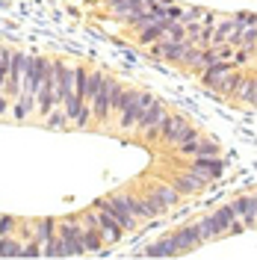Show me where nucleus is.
Wrapping results in <instances>:
<instances>
[{
    "label": "nucleus",
    "mask_w": 257,
    "mask_h": 260,
    "mask_svg": "<svg viewBox=\"0 0 257 260\" xmlns=\"http://www.w3.org/2000/svg\"><path fill=\"white\" fill-rule=\"evenodd\" d=\"M198 136V130L189 127V121H186V115H177V113H169L163 118V127H160V139L163 145H180V142H186V139H192Z\"/></svg>",
    "instance_id": "nucleus-1"
},
{
    "label": "nucleus",
    "mask_w": 257,
    "mask_h": 260,
    "mask_svg": "<svg viewBox=\"0 0 257 260\" xmlns=\"http://www.w3.org/2000/svg\"><path fill=\"white\" fill-rule=\"evenodd\" d=\"M56 234L65 240V251H68V257H80V254H86V245H83V222L80 219L71 216V219L59 222Z\"/></svg>",
    "instance_id": "nucleus-2"
},
{
    "label": "nucleus",
    "mask_w": 257,
    "mask_h": 260,
    "mask_svg": "<svg viewBox=\"0 0 257 260\" xmlns=\"http://www.w3.org/2000/svg\"><path fill=\"white\" fill-rule=\"evenodd\" d=\"M166 115H169L166 104H163V101H154V104L145 110V115L139 118L136 130L142 133L145 139H160V127H163V118H166Z\"/></svg>",
    "instance_id": "nucleus-3"
},
{
    "label": "nucleus",
    "mask_w": 257,
    "mask_h": 260,
    "mask_svg": "<svg viewBox=\"0 0 257 260\" xmlns=\"http://www.w3.org/2000/svg\"><path fill=\"white\" fill-rule=\"evenodd\" d=\"M50 68V59L45 56H33L30 62H27V71H24V80H21V92L24 95H39V89H42V80H45V71Z\"/></svg>",
    "instance_id": "nucleus-4"
},
{
    "label": "nucleus",
    "mask_w": 257,
    "mask_h": 260,
    "mask_svg": "<svg viewBox=\"0 0 257 260\" xmlns=\"http://www.w3.org/2000/svg\"><path fill=\"white\" fill-rule=\"evenodd\" d=\"M95 207H107V210L113 213L115 219L121 222V228L124 231H136V225H139V219L133 216V210L127 207V201H124V195H113V198H98Z\"/></svg>",
    "instance_id": "nucleus-5"
},
{
    "label": "nucleus",
    "mask_w": 257,
    "mask_h": 260,
    "mask_svg": "<svg viewBox=\"0 0 257 260\" xmlns=\"http://www.w3.org/2000/svg\"><path fill=\"white\" fill-rule=\"evenodd\" d=\"M27 62H30V56H27L24 50H12V59H9V77H6V86H3V92H6L9 98L21 95V80H24Z\"/></svg>",
    "instance_id": "nucleus-6"
},
{
    "label": "nucleus",
    "mask_w": 257,
    "mask_h": 260,
    "mask_svg": "<svg viewBox=\"0 0 257 260\" xmlns=\"http://www.w3.org/2000/svg\"><path fill=\"white\" fill-rule=\"evenodd\" d=\"M113 83H115V77H104L101 89H98L95 98H92V118H95L98 124H110V115H113V110H110V92H113Z\"/></svg>",
    "instance_id": "nucleus-7"
},
{
    "label": "nucleus",
    "mask_w": 257,
    "mask_h": 260,
    "mask_svg": "<svg viewBox=\"0 0 257 260\" xmlns=\"http://www.w3.org/2000/svg\"><path fill=\"white\" fill-rule=\"evenodd\" d=\"M169 183H172L180 195H192V192H201V189L210 183V178H207V175H201V172H195V169H186V172L172 175Z\"/></svg>",
    "instance_id": "nucleus-8"
},
{
    "label": "nucleus",
    "mask_w": 257,
    "mask_h": 260,
    "mask_svg": "<svg viewBox=\"0 0 257 260\" xmlns=\"http://www.w3.org/2000/svg\"><path fill=\"white\" fill-rule=\"evenodd\" d=\"M148 201H151L160 213H166L169 207H175L177 201H180V192H177L172 183H154V186L148 189Z\"/></svg>",
    "instance_id": "nucleus-9"
},
{
    "label": "nucleus",
    "mask_w": 257,
    "mask_h": 260,
    "mask_svg": "<svg viewBox=\"0 0 257 260\" xmlns=\"http://www.w3.org/2000/svg\"><path fill=\"white\" fill-rule=\"evenodd\" d=\"M172 240H175V248L180 254H192L198 245H204V237H201V231L198 225H186V228H177L175 234H172Z\"/></svg>",
    "instance_id": "nucleus-10"
},
{
    "label": "nucleus",
    "mask_w": 257,
    "mask_h": 260,
    "mask_svg": "<svg viewBox=\"0 0 257 260\" xmlns=\"http://www.w3.org/2000/svg\"><path fill=\"white\" fill-rule=\"evenodd\" d=\"M95 213H98V222H101V234H104V243H107V245L118 243V240L124 237V228H121V222H118L113 213L107 210V207H95Z\"/></svg>",
    "instance_id": "nucleus-11"
},
{
    "label": "nucleus",
    "mask_w": 257,
    "mask_h": 260,
    "mask_svg": "<svg viewBox=\"0 0 257 260\" xmlns=\"http://www.w3.org/2000/svg\"><path fill=\"white\" fill-rule=\"evenodd\" d=\"M124 201H127V207L133 210V216L139 219V222H148V219H157V216H163L151 201H148V195L145 198H139V195H130V192H124Z\"/></svg>",
    "instance_id": "nucleus-12"
},
{
    "label": "nucleus",
    "mask_w": 257,
    "mask_h": 260,
    "mask_svg": "<svg viewBox=\"0 0 257 260\" xmlns=\"http://www.w3.org/2000/svg\"><path fill=\"white\" fill-rule=\"evenodd\" d=\"M231 204H234V210H237V216L242 219L245 228L257 225V198L254 195H240V198H234Z\"/></svg>",
    "instance_id": "nucleus-13"
},
{
    "label": "nucleus",
    "mask_w": 257,
    "mask_h": 260,
    "mask_svg": "<svg viewBox=\"0 0 257 260\" xmlns=\"http://www.w3.org/2000/svg\"><path fill=\"white\" fill-rule=\"evenodd\" d=\"M210 219H213L216 234H219V240H222V237H228V234H231V225H234L240 216H237V210H234V204H222L216 213H210Z\"/></svg>",
    "instance_id": "nucleus-14"
},
{
    "label": "nucleus",
    "mask_w": 257,
    "mask_h": 260,
    "mask_svg": "<svg viewBox=\"0 0 257 260\" xmlns=\"http://www.w3.org/2000/svg\"><path fill=\"white\" fill-rule=\"evenodd\" d=\"M242 77H245V74H240V71L234 68V71H228L225 77H219V80L213 83L210 92H216V95H222V98H234L237 95V89H240Z\"/></svg>",
    "instance_id": "nucleus-15"
},
{
    "label": "nucleus",
    "mask_w": 257,
    "mask_h": 260,
    "mask_svg": "<svg viewBox=\"0 0 257 260\" xmlns=\"http://www.w3.org/2000/svg\"><path fill=\"white\" fill-rule=\"evenodd\" d=\"M142 257H180V251L175 248V240H172V234H169V237H163V240L148 245L142 251Z\"/></svg>",
    "instance_id": "nucleus-16"
},
{
    "label": "nucleus",
    "mask_w": 257,
    "mask_h": 260,
    "mask_svg": "<svg viewBox=\"0 0 257 260\" xmlns=\"http://www.w3.org/2000/svg\"><path fill=\"white\" fill-rule=\"evenodd\" d=\"M234 68H237V65L228 62V59H213V62H210L204 71H201V83H204V86L210 89V86L219 80V77H225L228 71H234Z\"/></svg>",
    "instance_id": "nucleus-17"
},
{
    "label": "nucleus",
    "mask_w": 257,
    "mask_h": 260,
    "mask_svg": "<svg viewBox=\"0 0 257 260\" xmlns=\"http://www.w3.org/2000/svg\"><path fill=\"white\" fill-rule=\"evenodd\" d=\"M189 169H195V172H201V175H207L210 180H216L219 175H222L225 162L219 160V157H195V160L189 162Z\"/></svg>",
    "instance_id": "nucleus-18"
},
{
    "label": "nucleus",
    "mask_w": 257,
    "mask_h": 260,
    "mask_svg": "<svg viewBox=\"0 0 257 260\" xmlns=\"http://www.w3.org/2000/svg\"><path fill=\"white\" fill-rule=\"evenodd\" d=\"M9 110H12V121H27V118L33 115V110H36V98H33V95H24V92H21V95L15 98V104H12Z\"/></svg>",
    "instance_id": "nucleus-19"
},
{
    "label": "nucleus",
    "mask_w": 257,
    "mask_h": 260,
    "mask_svg": "<svg viewBox=\"0 0 257 260\" xmlns=\"http://www.w3.org/2000/svg\"><path fill=\"white\" fill-rule=\"evenodd\" d=\"M83 245H86V254H101L104 248V234L101 228H92V225H83Z\"/></svg>",
    "instance_id": "nucleus-20"
},
{
    "label": "nucleus",
    "mask_w": 257,
    "mask_h": 260,
    "mask_svg": "<svg viewBox=\"0 0 257 260\" xmlns=\"http://www.w3.org/2000/svg\"><path fill=\"white\" fill-rule=\"evenodd\" d=\"M237 101H242V104H251V107H257V77H242L240 89H237Z\"/></svg>",
    "instance_id": "nucleus-21"
},
{
    "label": "nucleus",
    "mask_w": 257,
    "mask_h": 260,
    "mask_svg": "<svg viewBox=\"0 0 257 260\" xmlns=\"http://www.w3.org/2000/svg\"><path fill=\"white\" fill-rule=\"evenodd\" d=\"M56 225H59V222H56V219H39V222H36V234H33V240H39V243L45 245L50 240V237H56Z\"/></svg>",
    "instance_id": "nucleus-22"
},
{
    "label": "nucleus",
    "mask_w": 257,
    "mask_h": 260,
    "mask_svg": "<svg viewBox=\"0 0 257 260\" xmlns=\"http://www.w3.org/2000/svg\"><path fill=\"white\" fill-rule=\"evenodd\" d=\"M163 36H166V24L163 21H154L145 30H139V45H154V42H160Z\"/></svg>",
    "instance_id": "nucleus-23"
},
{
    "label": "nucleus",
    "mask_w": 257,
    "mask_h": 260,
    "mask_svg": "<svg viewBox=\"0 0 257 260\" xmlns=\"http://www.w3.org/2000/svg\"><path fill=\"white\" fill-rule=\"evenodd\" d=\"M45 257H68V251H65V240L56 234V237H50L48 243H45Z\"/></svg>",
    "instance_id": "nucleus-24"
},
{
    "label": "nucleus",
    "mask_w": 257,
    "mask_h": 260,
    "mask_svg": "<svg viewBox=\"0 0 257 260\" xmlns=\"http://www.w3.org/2000/svg\"><path fill=\"white\" fill-rule=\"evenodd\" d=\"M21 248L24 245L12 240V234L9 237H0V257H21Z\"/></svg>",
    "instance_id": "nucleus-25"
},
{
    "label": "nucleus",
    "mask_w": 257,
    "mask_h": 260,
    "mask_svg": "<svg viewBox=\"0 0 257 260\" xmlns=\"http://www.w3.org/2000/svg\"><path fill=\"white\" fill-rule=\"evenodd\" d=\"M163 39H172V42H186V24L183 21H169L166 24V36Z\"/></svg>",
    "instance_id": "nucleus-26"
},
{
    "label": "nucleus",
    "mask_w": 257,
    "mask_h": 260,
    "mask_svg": "<svg viewBox=\"0 0 257 260\" xmlns=\"http://www.w3.org/2000/svg\"><path fill=\"white\" fill-rule=\"evenodd\" d=\"M104 77H107V74H104V71H98V68L89 71V80H86V101H92V98H95V92L101 89Z\"/></svg>",
    "instance_id": "nucleus-27"
},
{
    "label": "nucleus",
    "mask_w": 257,
    "mask_h": 260,
    "mask_svg": "<svg viewBox=\"0 0 257 260\" xmlns=\"http://www.w3.org/2000/svg\"><path fill=\"white\" fill-rule=\"evenodd\" d=\"M240 48L257 50V24H251V27H242V32H240Z\"/></svg>",
    "instance_id": "nucleus-28"
},
{
    "label": "nucleus",
    "mask_w": 257,
    "mask_h": 260,
    "mask_svg": "<svg viewBox=\"0 0 257 260\" xmlns=\"http://www.w3.org/2000/svg\"><path fill=\"white\" fill-rule=\"evenodd\" d=\"M177 151H180L183 157H198V151H201V133H198V136H192V139H186V142H180V145H177Z\"/></svg>",
    "instance_id": "nucleus-29"
},
{
    "label": "nucleus",
    "mask_w": 257,
    "mask_h": 260,
    "mask_svg": "<svg viewBox=\"0 0 257 260\" xmlns=\"http://www.w3.org/2000/svg\"><path fill=\"white\" fill-rule=\"evenodd\" d=\"M198 231H201L204 243H213V240H219V234H216V225H213V219H210V216H204V219L198 222Z\"/></svg>",
    "instance_id": "nucleus-30"
},
{
    "label": "nucleus",
    "mask_w": 257,
    "mask_h": 260,
    "mask_svg": "<svg viewBox=\"0 0 257 260\" xmlns=\"http://www.w3.org/2000/svg\"><path fill=\"white\" fill-rule=\"evenodd\" d=\"M222 151H219V145L213 142V139H207V136H201V151H198V157H219Z\"/></svg>",
    "instance_id": "nucleus-31"
},
{
    "label": "nucleus",
    "mask_w": 257,
    "mask_h": 260,
    "mask_svg": "<svg viewBox=\"0 0 257 260\" xmlns=\"http://www.w3.org/2000/svg\"><path fill=\"white\" fill-rule=\"evenodd\" d=\"M89 118H92V101H83L80 113H77V118H74V124H77V127H86V124H89Z\"/></svg>",
    "instance_id": "nucleus-32"
},
{
    "label": "nucleus",
    "mask_w": 257,
    "mask_h": 260,
    "mask_svg": "<svg viewBox=\"0 0 257 260\" xmlns=\"http://www.w3.org/2000/svg\"><path fill=\"white\" fill-rule=\"evenodd\" d=\"M42 254H45V251H42V243H39V240H30V243L21 248V257H42Z\"/></svg>",
    "instance_id": "nucleus-33"
},
{
    "label": "nucleus",
    "mask_w": 257,
    "mask_h": 260,
    "mask_svg": "<svg viewBox=\"0 0 257 260\" xmlns=\"http://www.w3.org/2000/svg\"><path fill=\"white\" fill-rule=\"evenodd\" d=\"M201 15H204V9H201V6H189V9H183L180 21H183V24H192V21H198Z\"/></svg>",
    "instance_id": "nucleus-34"
},
{
    "label": "nucleus",
    "mask_w": 257,
    "mask_h": 260,
    "mask_svg": "<svg viewBox=\"0 0 257 260\" xmlns=\"http://www.w3.org/2000/svg\"><path fill=\"white\" fill-rule=\"evenodd\" d=\"M234 21H237V27H251V24H257V15L254 12H237Z\"/></svg>",
    "instance_id": "nucleus-35"
},
{
    "label": "nucleus",
    "mask_w": 257,
    "mask_h": 260,
    "mask_svg": "<svg viewBox=\"0 0 257 260\" xmlns=\"http://www.w3.org/2000/svg\"><path fill=\"white\" fill-rule=\"evenodd\" d=\"M15 219H12V216H0V237H9V234H12V231H15Z\"/></svg>",
    "instance_id": "nucleus-36"
},
{
    "label": "nucleus",
    "mask_w": 257,
    "mask_h": 260,
    "mask_svg": "<svg viewBox=\"0 0 257 260\" xmlns=\"http://www.w3.org/2000/svg\"><path fill=\"white\" fill-rule=\"evenodd\" d=\"M6 110H9V95H6V92H0V118L6 115Z\"/></svg>",
    "instance_id": "nucleus-37"
},
{
    "label": "nucleus",
    "mask_w": 257,
    "mask_h": 260,
    "mask_svg": "<svg viewBox=\"0 0 257 260\" xmlns=\"http://www.w3.org/2000/svg\"><path fill=\"white\" fill-rule=\"evenodd\" d=\"M254 198H257V192H254Z\"/></svg>",
    "instance_id": "nucleus-38"
}]
</instances>
